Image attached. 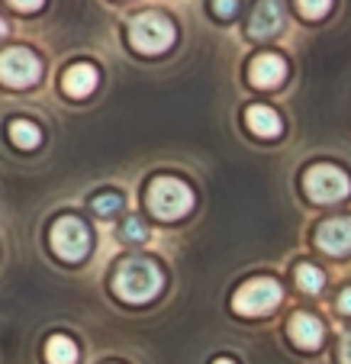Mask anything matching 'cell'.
<instances>
[{
    "mask_svg": "<svg viewBox=\"0 0 351 364\" xmlns=\"http://www.w3.org/2000/svg\"><path fill=\"white\" fill-rule=\"evenodd\" d=\"M123 210V197L119 193H100V197H94V213L97 216H113Z\"/></svg>",
    "mask_w": 351,
    "mask_h": 364,
    "instance_id": "e0dca14e",
    "label": "cell"
},
{
    "mask_svg": "<svg viewBox=\"0 0 351 364\" xmlns=\"http://www.w3.org/2000/svg\"><path fill=\"white\" fill-rule=\"evenodd\" d=\"M296 284H300V290H306V294H319L325 284V274L316 264H300V268H296Z\"/></svg>",
    "mask_w": 351,
    "mask_h": 364,
    "instance_id": "2e32d148",
    "label": "cell"
},
{
    "mask_svg": "<svg viewBox=\"0 0 351 364\" xmlns=\"http://www.w3.org/2000/svg\"><path fill=\"white\" fill-rule=\"evenodd\" d=\"M10 4H14L16 10H26V14H29V10H39L45 0H10Z\"/></svg>",
    "mask_w": 351,
    "mask_h": 364,
    "instance_id": "44dd1931",
    "label": "cell"
},
{
    "mask_svg": "<svg viewBox=\"0 0 351 364\" xmlns=\"http://www.w3.org/2000/svg\"><path fill=\"white\" fill-rule=\"evenodd\" d=\"M235 10H239V0H213V14L222 16V20H229Z\"/></svg>",
    "mask_w": 351,
    "mask_h": 364,
    "instance_id": "ffe728a7",
    "label": "cell"
},
{
    "mask_svg": "<svg viewBox=\"0 0 351 364\" xmlns=\"http://www.w3.org/2000/svg\"><path fill=\"white\" fill-rule=\"evenodd\" d=\"M284 26V14H281V4L277 0H261L252 14V23H248V33L252 39H271L277 36Z\"/></svg>",
    "mask_w": 351,
    "mask_h": 364,
    "instance_id": "30bf717a",
    "label": "cell"
},
{
    "mask_svg": "<svg viewBox=\"0 0 351 364\" xmlns=\"http://www.w3.org/2000/svg\"><path fill=\"white\" fill-rule=\"evenodd\" d=\"M303 191L316 203H335V200H345L351 193V181L335 165H313L303 174Z\"/></svg>",
    "mask_w": 351,
    "mask_h": 364,
    "instance_id": "277c9868",
    "label": "cell"
},
{
    "mask_svg": "<svg viewBox=\"0 0 351 364\" xmlns=\"http://www.w3.org/2000/svg\"><path fill=\"white\" fill-rule=\"evenodd\" d=\"M97 77H100V75H97L94 65L77 62V65H71V68L62 75V87H65V94H68V97H87V94H94Z\"/></svg>",
    "mask_w": 351,
    "mask_h": 364,
    "instance_id": "7c38bea8",
    "label": "cell"
},
{
    "mask_svg": "<svg viewBox=\"0 0 351 364\" xmlns=\"http://www.w3.org/2000/svg\"><path fill=\"white\" fill-rule=\"evenodd\" d=\"M42 75L39 58L29 48H7L0 52V81L7 87H33Z\"/></svg>",
    "mask_w": 351,
    "mask_h": 364,
    "instance_id": "52a82bcc",
    "label": "cell"
},
{
    "mask_svg": "<svg viewBox=\"0 0 351 364\" xmlns=\"http://www.w3.org/2000/svg\"><path fill=\"white\" fill-rule=\"evenodd\" d=\"M277 303H281V284L271 277H255L232 296L235 313L242 316H261V313H271Z\"/></svg>",
    "mask_w": 351,
    "mask_h": 364,
    "instance_id": "8992f818",
    "label": "cell"
},
{
    "mask_svg": "<svg viewBox=\"0 0 351 364\" xmlns=\"http://www.w3.org/2000/svg\"><path fill=\"white\" fill-rule=\"evenodd\" d=\"M145 200H148V210L165 223H174V220H180V216H187L193 206L190 187L178 178H155L152 184H148Z\"/></svg>",
    "mask_w": 351,
    "mask_h": 364,
    "instance_id": "7a4b0ae2",
    "label": "cell"
},
{
    "mask_svg": "<svg viewBox=\"0 0 351 364\" xmlns=\"http://www.w3.org/2000/svg\"><path fill=\"white\" fill-rule=\"evenodd\" d=\"M245 123H248V129L255 132V136H261V139L281 136V117H277L271 107H248Z\"/></svg>",
    "mask_w": 351,
    "mask_h": 364,
    "instance_id": "4fadbf2b",
    "label": "cell"
},
{
    "mask_svg": "<svg viewBox=\"0 0 351 364\" xmlns=\"http://www.w3.org/2000/svg\"><path fill=\"white\" fill-rule=\"evenodd\" d=\"M10 139H14L16 149H36V145L42 142V132L36 123H29V119H14L10 123Z\"/></svg>",
    "mask_w": 351,
    "mask_h": 364,
    "instance_id": "9a60e30c",
    "label": "cell"
},
{
    "mask_svg": "<svg viewBox=\"0 0 351 364\" xmlns=\"http://www.w3.org/2000/svg\"><path fill=\"white\" fill-rule=\"evenodd\" d=\"M296 7H300V14L306 20H323L332 10V0H296Z\"/></svg>",
    "mask_w": 351,
    "mask_h": 364,
    "instance_id": "ac0fdd59",
    "label": "cell"
},
{
    "mask_svg": "<svg viewBox=\"0 0 351 364\" xmlns=\"http://www.w3.org/2000/svg\"><path fill=\"white\" fill-rule=\"evenodd\" d=\"M161 284H165V277H161L158 264L148 262V258H126L113 274V290L126 303L155 300L161 294Z\"/></svg>",
    "mask_w": 351,
    "mask_h": 364,
    "instance_id": "6da1fadb",
    "label": "cell"
},
{
    "mask_svg": "<svg viewBox=\"0 0 351 364\" xmlns=\"http://www.w3.org/2000/svg\"><path fill=\"white\" fill-rule=\"evenodd\" d=\"M290 338H293L300 348H319L323 338H325V329L316 316H310V313H296V316L290 319Z\"/></svg>",
    "mask_w": 351,
    "mask_h": 364,
    "instance_id": "8fae6325",
    "label": "cell"
},
{
    "mask_svg": "<svg viewBox=\"0 0 351 364\" xmlns=\"http://www.w3.org/2000/svg\"><path fill=\"white\" fill-rule=\"evenodd\" d=\"M213 364H235V361H229V358H220V361H213Z\"/></svg>",
    "mask_w": 351,
    "mask_h": 364,
    "instance_id": "cb8c5ba5",
    "label": "cell"
},
{
    "mask_svg": "<svg viewBox=\"0 0 351 364\" xmlns=\"http://www.w3.org/2000/svg\"><path fill=\"white\" fill-rule=\"evenodd\" d=\"M52 252L65 262H81L90 252V229L77 216H62L52 226Z\"/></svg>",
    "mask_w": 351,
    "mask_h": 364,
    "instance_id": "5b68a950",
    "label": "cell"
},
{
    "mask_svg": "<svg viewBox=\"0 0 351 364\" xmlns=\"http://www.w3.org/2000/svg\"><path fill=\"white\" fill-rule=\"evenodd\" d=\"M338 358H342V364H351V332L342 338V348H338Z\"/></svg>",
    "mask_w": 351,
    "mask_h": 364,
    "instance_id": "7402d4cb",
    "label": "cell"
},
{
    "mask_svg": "<svg viewBox=\"0 0 351 364\" xmlns=\"http://www.w3.org/2000/svg\"><path fill=\"white\" fill-rule=\"evenodd\" d=\"M316 245L329 255H348L351 252V216L325 220L316 229Z\"/></svg>",
    "mask_w": 351,
    "mask_h": 364,
    "instance_id": "ba28073f",
    "label": "cell"
},
{
    "mask_svg": "<svg viewBox=\"0 0 351 364\" xmlns=\"http://www.w3.org/2000/svg\"><path fill=\"white\" fill-rule=\"evenodd\" d=\"M123 239H126V242H145V239H148V229H145L142 220L129 216V220L123 223Z\"/></svg>",
    "mask_w": 351,
    "mask_h": 364,
    "instance_id": "d6986e66",
    "label": "cell"
},
{
    "mask_svg": "<svg viewBox=\"0 0 351 364\" xmlns=\"http://www.w3.org/2000/svg\"><path fill=\"white\" fill-rule=\"evenodd\" d=\"M248 77H252V84L261 90H274L284 84V77H287V62H284L281 55H271V52H264V55H258L255 62L248 65Z\"/></svg>",
    "mask_w": 351,
    "mask_h": 364,
    "instance_id": "9c48e42d",
    "label": "cell"
},
{
    "mask_svg": "<svg viewBox=\"0 0 351 364\" xmlns=\"http://www.w3.org/2000/svg\"><path fill=\"white\" fill-rule=\"evenodd\" d=\"M338 309L351 316V287H348V290H342V296H338Z\"/></svg>",
    "mask_w": 351,
    "mask_h": 364,
    "instance_id": "603a6c76",
    "label": "cell"
},
{
    "mask_svg": "<svg viewBox=\"0 0 351 364\" xmlns=\"http://www.w3.org/2000/svg\"><path fill=\"white\" fill-rule=\"evenodd\" d=\"M45 361L48 364H75L77 361V345L68 336H52L45 342Z\"/></svg>",
    "mask_w": 351,
    "mask_h": 364,
    "instance_id": "5bb4252c",
    "label": "cell"
},
{
    "mask_svg": "<svg viewBox=\"0 0 351 364\" xmlns=\"http://www.w3.org/2000/svg\"><path fill=\"white\" fill-rule=\"evenodd\" d=\"M129 42L145 55H158L174 46V23L161 14H139L129 23Z\"/></svg>",
    "mask_w": 351,
    "mask_h": 364,
    "instance_id": "3957f363",
    "label": "cell"
},
{
    "mask_svg": "<svg viewBox=\"0 0 351 364\" xmlns=\"http://www.w3.org/2000/svg\"><path fill=\"white\" fill-rule=\"evenodd\" d=\"M4 33H7V23H4V20H0V36H4Z\"/></svg>",
    "mask_w": 351,
    "mask_h": 364,
    "instance_id": "d4e9b609",
    "label": "cell"
}]
</instances>
